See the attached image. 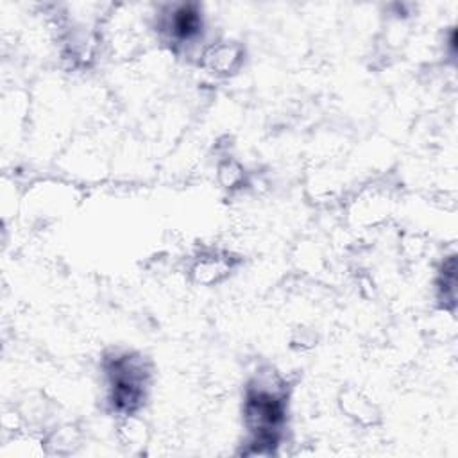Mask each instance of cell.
Returning a JSON list of instances; mask_svg holds the SVG:
<instances>
[{"label": "cell", "instance_id": "1", "mask_svg": "<svg viewBox=\"0 0 458 458\" xmlns=\"http://www.w3.org/2000/svg\"><path fill=\"white\" fill-rule=\"evenodd\" d=\"M284 406L277 394L270 390H250L245 403V415L254 431L259 433V438H272V431L283 420Z\"/></svg>", "mask_w": 458, "mask_h": 458}, {"label": "cell", "instance_id": "2", "mask_svg": "<svg viewBox=\"0 0 458 458\" xmlns=\"http://www.w3.org/2000/svg\"><path fill=\"white\" fill-rule=\"evenodd\" d=\"M168 29L175 39L190 41L202 29L200 13L197 11L195 5H181L172 13L168 20Z\"/></svg>", "mask_w": 458, "mask_h": 458}]
</instances>
